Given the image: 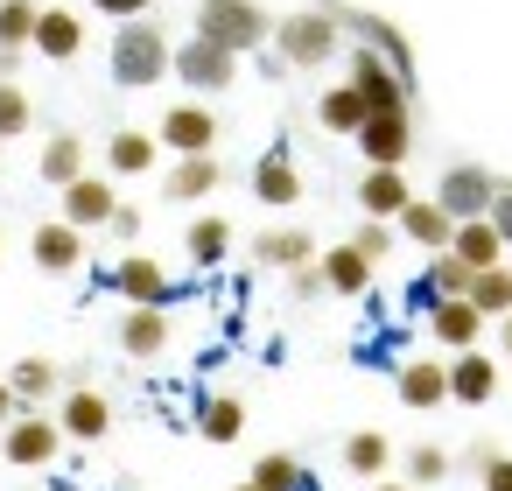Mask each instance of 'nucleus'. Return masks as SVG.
<instances>
[{
    "instance_id": "obj_19",
    "label": "nucleus",
    "mask_w": 512,
    "mask_h": 491,
    "mask_svg": "<svg viewBox=\"0 0 512 491\" xmlns=\"http://www.w3.org/2000/svg\"><path fill=\"white\" fill-rule=\"evenodd\" d=\"M407 204H414V183H407V169H365V176H358V211H365V218L393 225Z\"/></svg>"
},
{
    "instance_id": "obj_44",
    "label": "nucleus",
    "mask_w": 512,
    "mask_h": 491,
    "mask_svg": "<svg viewBox=\"0 0 512 491\" xmlns=\"http://www.w3.org/2000/svg\"><path fill=\"white\" fill-rule=\"evenodd\" d=\"M477 491H512V449H498V456L477 470Z\"/></svg>"
},
{
    "instance_id": "obj_39",
    "label": "nucleus",
    "mask_w": 512,
    "mask_h": 491,
    "mask_svg": "<svg viewBox=\"0 0 512 491\" xmlns=\"http://www.w3.org/2000/svg\"><path fill=\"white\" fill-rule=\"evenodd\" d=\"M29 120H36L29 85H0V148H8V141H22V134H29Z\"/></svg>"
},
{
    "instance_id": "obj_13",
    "label": "nucleus",
    "mask_w": 512,
    "mask_h": 491,
    "mask_svg": "<svg viewBox=\"0 0 512 491\" xmlns=\"http://www.w3.org/2000/svg\"><path fill=\"white\" fill-rule=\"evenodd\" d=\"M64 197V225H78V232H92V225H113V211H120V190H113V176L106 169H85L71 190H57Z\"/></svg>"
},
{
    "instance_id": "obj_15",
    "label": "nucleus",
    "mask_w": 512,
    "mask_h": 491,
    "mask_svg": "<svg viewBox=\"0 0 512 491\" xmlns=\"http://www.w3.org/2000/svg\"><path fill=\"white\" fill-rule=\"evenodd\" d=\"M0 435H8V463H22V470H43V463L64 456V435H57L50 414H15Z\"/></svg>"
},
{
    "instance_id": "obj_42",
    "label": "nucleus",
    "mask_w": 512,
    "mask_h": 491,
    "mask_svg": "<svg viewBox=\"0 0 512 491\" xmlns=\"http://www.w3.org/2000/svg\"><path fill=\"white\" fill-rule=\"evenodd\" d=\"M491 232L505 239V253H512V176H498V197H491Z\"/></svg>"
},
{
    "instance_id": "obj_41",
    "label": "nucleus",
    "mask_w": 512,
    "mask_h": 491,
    "mask_svg": "<svg viewBox=\"0 0 512 491\" xmlns=\"http://www.w3.org/2000/svg\"><path fill=\"white\" fill-rule=\"evenodd\" d=\"M85 8L113 15V29H120V22H148V15H155V0H85Z\"/></svg>"
},
{
    "instance_id": "obj_8",
    "label": "nucleus",
    "mask_w": 512,
    "mask_h": 491,
    "mask_svg": "<svg viewBox=\"0 0 512 491\" xmlns=\"http://www.w3.org/2000/svg\"><path fill=\"white\" fill-rule=\"evenodd\" d=\"M169 78L190 92V99H218V92H232L239 85V57H225V50H211V43H176V57H169Z\"/></svg>"
},
{
    "instance_id": "obj_5",
    "label": "nucleus",
    "mask_w": 512,
    "mask_h": 491,
    "mask_svg": "<svg viewBox=\"0 0 512 491\" xmlns=\"http://www.w3.org/2000/svg\"><path fill=\"white\" fill-rule=\"evenodd\" d=\"M344 85L365 99V113H414V99H421V92H414L379 50H365V43L344 50Z\"/></svg>"
},
{
    "instance_id": "obj_33",
    "label": "nucleus",
    "mask_w": 512,
    "mask_h": 491,
    "mask_svg": "<svg viewBox=\"0 0 512 491\" xmlns=\"http://www.w3.org/2000/svg\"><path fill=\"white\" fill-rule=\"evenodd\" d=\"M183 253H190L197 267H225V260H232V225H225V218H204V211H197V218L183 225Z\"/></svg>"
},
{
    "instance_id": "obj_30",
    "label": "nucleus",
    "mask_w": 512,
    "mask_h": 491,
    "mask_svg": "<svg viewBox=\"0 0 512 491\" xmlns=\"http://www.w3.org/2000/svg\"><path fill=\"white\" fill-rule=\"evenodd\" d=\"M449 253L470 267V274H484V267H498V260H512L505 253V239L491 232V218H470V225H456V239H449Z\"/></svg>"
},
{
    "instance_id": "obj_20",
    "label": "nucleus",
    "mask_w": 512,
    "mask_h": 491,
    "mask_svg": "<svg viewBox=\"0 0 512 491\" xmlns=\"http://www.w3.org/2000/svg\"><path fill=\"white\" fill-rule=\"evenodd\" d=\"M253 260L274 274H295L316 260V239H309V225H267V232H253Z\"/></svg>"
},
{
    "instance_id": "obj_34",
    "label": "nucleus",
    "mask_w": 512,
    "mask_h": 491,
    "mask_svg": "<svg viewBox=\"0 0 512 491\" xmlns=\"http://www.w3.org/2000/svg\"><path fill=\"white\" fill-rule=\"evenodd\" d=\"M246 484H260V491H316L309 463H302V456H288V449H267V456H253V477H246Z\"/></svg>"
},
{
    "instance_id": "obj_2",
    "label": "nucleus",
    "mask_w": 512,
    "mask_h": 491,
    "mask_svg": "<svg viewBox=\"0 0 512 491\" xmlns=\"http://www.w3.org/2000/svg\"><path fill=\"white\" fill-rule=\"evenodd\" d=\"M267 50H274L288 71H316V64H330V57H344L351 43H344V29H337V15L309 0V8H295V15H274Z\"/></svg>"
},
{
    "instance_id": "obj_3",
    "label": "nucleus",
    "mask_w": 512,
    "mask_h": 491,
    "mask_svg": "<svg viewBox=\"0 0 512 491\" xmlns=\"http://www.w3.org/2000/svg\"><path fill=\"white\" fill-rule=\"evenodd\" d=\"M190 36L211 43V50H225V57H246V50H267L274 15L260 8V0H197Z\"/></svg>"
},
{
    "instance_id": "obj_18",
    "label": "nucleus",
    "mask_w": 512,
    "mask_h": 491,
    "mask_svg": "<svg viewBox=\"0 0 512 491\" xmlns=\"http://www.w3.org/2000/svg\"><path fill=\"white\" fill-rule=\"evenodd\" d=\"M393 393H400V407H414V414L442 407V400H449V358H407V365L393 372Z\"/></svg>"
},
{
    "instance_id": "obj_12",
    "label": "nucleus",
    "mask_w": 512,
    "mask_h": 491,
    "mask_svg": "<svg viewBox=\"0 0 512 491\" xmlns=\"http://www.w3.org/2000/svg\"><path fill=\"white\" fill-rule=\"evenodd\" d=\"M246 183H253V204H267V211H295L302 190H309V183H302V162H295L288 148H267Z\"/></svg>"
},
{
    "instance_id": "obj_4",
    "label": "nucleus",
    "mask_w": 512,
    "mask_h": 491,
    "mask_svg": "<svg viewBox=\"0 0 512 491\" xmlns=\"http://www.w3.org/2000/svg\"><path fill=\"white\" fill-rule=\"evenodd\" d=\"M316 8H330L337 15V29H344V43H365V50H379L414 92H421V64H414V43H407V29L400 22H386L379 8H351V0H316Z\"/></svg>"
},
{
    "instance_id": "obj_47",
    "label": "nucleus",
    "mask_w": 512,
    "mask_h": 491,
    "mask_svg": "<svg viewBox=\"0 0 512 491\" xmlns=\"http://www.w3.org/2000/svg\"><path fill=\"white\" fill-rule=\"evenodd\" d=\"M0 85H22V50H0Z\"/></svg>"
},
{
    "instance_id": "obj_14",
    "label": "nucleus",
    "mask_w": 512,
    "mask_h": 491,
    "mask_svg": "<svg viewBox=\"0 0 512 491\" xmlns=\"http://www.w3.org/2000/svg\"><path fill=\"white\" fill-rule=\"evenodd\" d=\"M29 50H36V57H50V64H71V57H85V15H78V8H64V0H43V15H36V36H29Z\"/></svg>"
},
{
    "instance_id": "obj_10",
    "label": "nucleus",
    "mask_w": 512,
    "mask_h": 491,
    "mask_svg": "<svg viewBox=\"0 0 512 491\" xmlns=\"http://www.w3.org/2000/svg\"><path fill=\"white\" fill-rule=\"evenodd\" d=\"M351 141H358L365 169H407V155H414V113H372Z\"/></svg>"
},
{
    "instance_id": "obj_29",
    "label": "nucleus",
    "mask_w": 512,
    "mask_h": 491,
    "mask_svg": "<svg viewBox=\"0 0 512 491\" xmlns=\"http://www.w3.org/2000/svg\"><path fill=\"white\" fill-rule=\"evenodd\" d=\"M8 393H15V400H22V414H29V407H43V400H57V393H64V365H57V358H15Z\"/></svg>"
},
{
    "instance_id": "obj_46",
    "label": "nucleus",
    "mask_w": 512,
    "mask_h": 491,
    "mask_svg": "<svg viewBox=\"0 0 512 491\" xmlns=\"http://www.w3.org/2000/svg\"><path fill=\"white\" fill-rule=\"evenodd\" d=\"M491 456H498V442H491V435H477V442H470V449H463V470H470V477H477V470H484V463H491Z\"/></svg>"
},
{
    "instance_id": "obj_25",
    "label": "nucleus",
    "mask_w": 512,
    "mask_h": 491,
    "mask_svg": "<svg viewBox=\"0 0 512 491\" xmlns=\"http://www.w3.org/2000/svg\"><path fill=\"white\" fill-rule=\"evenodd\" d=\"M36 176H43L50 190H71V183L85 176V134H78V127H57V134L43 141V162H36Z\"/></svg>"
},
{
    "instance_id": "obj_43",
    "label": "nucleus",
    "mask_w": 512,
    "mask_h": 491,
    "mask_svg": "<svg viewBox=\"0 0 512 491\" xmlns=\"http://www.w3.org/2000/svg\"><path fill=\"white\" fill-rule=\"evenodd\" d=\"M141 225H148V218H141V204H120V211H113V225H106V232H113V239H120V246H127V253H134V239H141Z\"/></svg>"
},
{
    "instance_id": "obj_37",
    "label": "nucleus",
    "mask_w": 512,
    "mask_h": 491,
    "mask_svg": "<svg viewBox=\"0 0 512 491\" xmlns=\"http://www.w3.org/2000/svg\"><path fill=\"white\" fill-rule=\"evenodd\" d=\"M400 470H407L400 484H414V491H428V484H442V477L456 470V456H449L442 442H414V449L400 456Z\"/></svg>"
},
{
    "instance_id": "obj_49",
    "label": "nucleus",
    "mask_w": 512,
    "mask_h": 491,
    "mask_svg": "<svg viewBox=\"0 0 512 491\" xmlns=\"http://www.w3.org/2000/svg\"><path fill=\"white\" fill-rule=\"evenodd\" d=\"M491 337H498V351H491V358H512V316H505V323H491Z\"/></svg>"
},
{
    "instance_id": "obj_1",
    "label": "nucleus",
    "mask_w": 512,
    "mask_h": 491,
    "mask_svg": "<svg viewBox=\"0 0 512 491\" xmlns=\"http://www.w3.org/2000/svg\"><path fill=\"white\" fill-rule=\"evenodd\" d=\"M169 57H176V43L162 36L155 15H148V22H120L113 43H106V71H113L120 92H155V85L169 78Z\"/></svg>"
},
{
    "instance_id": "obj_48",
    "label": "nucleus",
    "mask_w": 512,
    "mask_h": 491,
    "mask_svg": "<svg viewBox=\"0 0 512 491\" xmlns=\"http://www.w3.org/2000/svg\"><path fill=\"white\" fill-rule=\"evenodd\" d=\"M15 414H22V400H15V393H8V379H0V428H8V421H15Z\"/></svg>"
},
{
    "instance_id": "obj_11",
    "label": "nucleus",
    "mask_w": 512,
    "mask_h": 491,
    "mask_svg": "<svg viewBox=\"0 0 512 491\" xmlns=\"http://www.w3.org/2000/svg\"><path fill=\"white\" fill-rule=\"evenodd\" d=\"M57 435H64V442H106V435H113V400H106L99 386L71 379L64 400H57Z\"/></svg>"
},
{
    "instance_id": "obj_38",
    "label": "nucleus",
    "mask_w": 512,
    "mask_h": 491,
    "mask_svg": "<svg viewBox=\"0 0 512 491\" xmlns=\"http://www.w3.org/2000/svg\"><path fill=\"white\" fill-rule=\"evenodd\" d=\"M36 15H43V0H0V50H22L29 57Z\"/></svg>"
},
{
    "instance_id": "obj_27",
    "label": "nucleus",
    "mask_w": 512,
    "mask_h": 491,
    "mask_svg": "<svg viewBox=\"0 0 512 491\" xmlns=\"http://www.w3.org/2000/svg\"><path fill=\"white\" fill-rule=\"evenodd\" d=\"M197 435H204L211 449H232V442L246 435V400H239V393H204V400H197Z\"/></svg>"
},
{
    "instance_id": "obj_51",
    "label": "nucleus",
    "mask_w": 512,
    "mask_h": 491,
    "mask_svg": "<svg viewBox=\"0 0 512 491\" xmlns=\"http://www.w3.org/2000/svg\"><path fill=\"white\" fill-rule=\"evenodd\" d=\"M232 491H260V484H246V477H239V484H232Z\"/></svg>"
},
{
    "instance_id": "obj_32",
    "label": "nucleus",
    "mask_w": 512,
    "mask_h": 491,
    "mask_svg": "<svg viewBox=\"0 0 512 491\" xmlns=\"http://www.w3.org/2000/svg\"><path fill=\"white\" fill-rule=\"evenodd\" d=\"M484 323H505L512 316V260H498V267H484V274H470V295H463Z\"/></svg>"
},
{
    "instance_id": "obj_21",
    "label": "nucleus",
    "mask_w": 512,
    "mask_h": 491,
    "mask_svg": "<svg viewBox=\"0 0 512 491\" xmlns=\"http://www.w3.org/2000/svg\"><path fill=\"white\" fill-rule=\"evenodd\" d=\"M484 330H491V323H484L470 302H428V337H435L449 358H456V351H477Z\"/></svg>"
},
{
    "instance_id": "obj_17",
    "label": "nucleus",
    "mask_w": 512,
    "mask_h": 491,
    "mask_svg": "<svg viewBox=\"0 0 512 491\" xmlns=\"http://www.w3.org/2000/svg\"><path fill=\"white\" fill-rule=\"evenodd\" d=\"M225 176H232V169H225L218 155H190V162H169V169H162V197H169V204H204L211 190H225Z\"/></svg>"
},
{
    "instance_id": "obj_28",
    "label": "nucleus",
    "mask_w": 512,
    "mask_h": 491,
    "mask_svg": "<svg viewBox=\"0 0 512 491\" xmlns=\"http://www.w3.org/2000/svg\"><path fill=\"white\" fill-rule=\"evenodd\" d=\"M169 337H176V330H169V309H127V316H120V351H127V358H162Z\"/></svg>"
},
{
    "instance_id": "obj_24",
    "label": "nucleus",
    "mask_w": 512,
    "mask_h": 491,
    "mask_svg": "<svg viewBox=\"0 0 512 491\" xmlns=\"http://www.w3.org/2000/svg\"><path fill=\"white\" fill-rule=\"evenodd\" d=\"M148 169H162L155 134L148 127H113L106 134V176H148Z\"/></svg>"
},
{
    "instance_id": "obj_9",
    "label": "nucleus",
    "mask_w": 512,
    "mask_h": 491,
    "mask_svg": "<svg viewBox=\"0 0 512 491\" xmlns=\"http://www.w3.org/2000/svg\"><path fill=\"white\" fill-rule=\"evenodd\" d=\"M113 281V295L127 302V309H169V295H176V281H169V267L155 260V253H120V267L106 274Z\"/></svg>"
},
{
    "instance_id": "obj_45",
    "label": "nucleus",
    "mask_w": 512,
    "mask_h": 491,
    "mask_svg": "<svg viewBox=\"0 0 512 491\" xmlns=\"http://www.w3.org/2000/svg\"><path fill=\"white\" fill-rule=\"evenodd\" d=\"M288 295H295V302H316V295H323V274H316V260L288 274Z\"/></svg>"
},
{
    "instance_id": "obj_36",
    "label": "nucleus",
    "mask_w": 512,
    "mask_h": 491,
    "mask_svg": "<svg viewBox=\"0 0 512 491\" xmlns=\"http://www.w3.org/2000/svg\"><path fill=\"white\" fill-rule=\"evenodd\" d=\"M463 295H470V267H463L456 253H435V260H428V281L414 288V302L428 309V302H463Z\"/></svg>"
},
{
    "instance_id": "obj_31",
    "label": "nucleus",
    "mask_w": 512,
    "mask_h": 491,
    "mask_svg": "<svg viewBox=\"0 0 512 491\" xmlns=\"http://www.w3.org/2000/svg\"><path fill=\"white\" fill-rule=\"evenodd\" d=\"M344 470H351V477H365V484H379V477L393 470V435H379V428L344 435Z\"/></svg>"
},
{
    "instance_id": "obj_40",
    "label": "nucleus",
    "mask_w": 512,
    "mask_h": 491,
    "mask_svg": "<svg viewBox=\"0 0 512 491\" xmlns=\"http://www.w3.org/2000/svg\"><path fill=\"white\" fill-rule=\"evenodd\" d=\"M351 246L365 253V267H386V260H393V246H400V232H393V225H379V218H358Z\"/></svg>"
},
{
    "instance_id": "obj_35",
    "label": "nucleus",
    "mask_w": 512,
    "mask_h": 491,
    "mask_svg": "<svg viewBox=\"0 0 512 491\" xmlns=\"http://www.w3.org/2000/svg\"><path fill=\"white\" fill-rule=\"evenodd\" d=\"M365 120H372V113H365V99H358L351 85H330V92L316 99V127H323V134H344V141H351Z\"/></svg>"
},
{
    "instance_id": "obj_26",
    "label": "nucleus",
    "mask_w": 512,
    "mask_h": 491,
    "mask_svg": "<svg viewBox=\"0 0 512 491\" xmlns=\"http://www.w3.org/2000/svg\"><path fill=\"white\" fill-rule=\"evenodd\" d=\"M316 274H323V288H330V295H365L379 267H365V253H358L351 239H337L330 253H316Z\"/></svg>"
},
{
    "instance_id": "obj_50",
    "label": "nucleus",
    "mask_w": 512,
    "mask_h": 491,
    "mask_svg": "<svg viewBox=\"0 0 512 491\" xmlns=\"http://www.w3.org/2000/svg\"><path fill=\"white\" fill-rule=\"evenodd\" d=\"M365 491H414V484H400V477H379V484H365Z\"/></svg>"
},
{
    "instance_id": "obj_22",
    "label": "nucleus",
    "mask_w": 512,
    "mask_h": 491,
    "mask_svg": "<svg viewBox=\"0 0 512 491\" xmlns=\"http://www.w3.org/2000/svg\"><path fill=\"white\" fill-rule=\"evenodd\" d=\"M449 400L491 407V400H498V358H491V351H456V358H449Z\"/></svg>"
},
{
    "instance_id": "obj_6",
    "label": "nucleus",
    "mask_w": 512,
    "mask_h": 491,
    "mask_svg": "<svg viewBox=\"0 0 512 491\" xmlns=\"http://www.w3.org/2000/svg\"><path fill=\"white\" fill-rule=\"evenodd\" d=\"M218 134H225V120H218V106H204V99L162 106V120H155V148L176 155V162H190V155H218Z\"/></svg>"
},
{
    "instance_id": "obj_23",
    "label": "nucleus",
    "mask_w": 512,
    "mask_h": 491,
    "mask_svg": "<svg viewBox=\"0 0 512 491\" xmlns=\"http://www.w3.org/2000/svg\"><path fill=\"white\" fill-rule=\"evenodd\" d=\"M393 232H400L407 246H421L428 260H435V253H449V239H456V225L442 218V204H435V197H414V204L393 218Z\"/></svg>"
},
{
    "instance_id": "obj_16",
    "label": "nucleus",
    "mask_w": 512,
    "mask_h": 491,
    "mask_svg": "<svg viewBox=\"0 0 512 491\" xmlns=\"http://www.w3.org/2000/svg\"><path fill=\"white\" fill-rule=\"evenodd\" d=\"M29 260H36L43 274H78V267H85V232L64 225V218H43V225L29 232Z\"/></svg>"
},
{
    "instance_id": "obj_7",
    "label": "nucleus",
    "mask_w": 512,
    "mask_h": 491,
    "mask_svg": "<svg viewBox=\"0 0 512 491\" xmlns=\"http://www.w3.org/2000/svg\"><path fill=\"white\" fill-rule=\"evenodd\" d=\"M491 197H498V169L491 162H449L435 176V204L449 225H470V218H491Z\"/></svg>"
}]
</instances>
